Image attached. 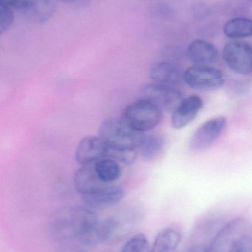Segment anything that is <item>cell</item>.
Wrapping results in <instances>:
<instances>
[{
	"label": "cell",
	"mask_w": 252,
	"mask_h": 252,
	"mask_svg": "<svg viewBox=\"0 0 252 252\" xmlns=\"http://www.w3.org/2000/svg\"><path fill=\"white\" fill-rule=\"evenodd\" d=\"M101 221L93 210L72 207L61 213L52 223L55 239L63 246L64 252H85L104 243Z\"/></svg>",
	"instance_id": "6da1fadb"
},
{
	"label": "cell",
	"mask_w": 252,
	"mask_h": 252,
	"mask_svg": "<svg viewBox=\"0 0 252 252\" xmlns=\"http://www.w3.org/2000/svg\"><path fill=\"white\" fill-rule=\"evenodd\" d=\"M121 119L131 128L139 133L149 131L162 121V111L153 103L139 99L123 110Z\"/></svg>",
	"instance_id": "7a4b0ae2"
},
{
	"label": "cell",
	"mask_w": 252,
	"mask_h": 252,
	"mask_svg": "<svg viewBox=\"0 0 252 252\" xmlns=\"http://www.w3.org/2000/svg\"><path fill=\"white\" fill-rule=\"evenodd\" d=\"M99 136L109 146L136 148L144 133L133 130L121 118H108L101 124Z\"/></svg>",
	"instance_id": "3957f363"
},
{
	"label": "cell",
	"mask_w": 252,
	"mask_h": 252,
	"mask_svg": "<svg viewBox=\"0 0 252 252\" xmlns=\"http://www.w3.org/2000/svg\"><path fill=\"white\" fill-rule=\"evenodd\" d=\"M140 99L148 100L158 106L161 111L173 113L183 100L177 89L169 86L152 83L142 87Z\"/></svg>",
	"instance_id": "277c9868"
},
{
	"label": "cell",
	"mask_w": 252,
	"mask_h": 252,
	"mask_svg": "<svg viewBox=\"0 0 252 252\" xmlns=\"http://www.w3.org/2000/svg\"><path fill=\"white\" fill-rule=\"evenodd\" d=\"M183 80L194 90L213 91L224 84L223 72L210 66L195 65L183 73Z\"/></svg>",
	"instance_id": "5b68a950"
},
{
	"label": "cell",
	"mask_w": 252,
	"mask_h": 252,
	"mask_svg": "<svg viewBox=\"0 0 252 252\" xmlns=\"http://www.w3.org/2000/svg\"><path fill=\"white\" fill-rule=\"evenodd\" d=\"M223 61L226 66L240 75L252 72V47L244 41L228 43L223 49Z\"/></svg>",
	"instance_id": "8992f818"
},
{
	"label": "cell",
	"mask_w": 252,
	"mask_h": 252,
	"mask_svg": "<svg viewBox=\"0 0 252 252\" xmlns=\"http://www.w3.org/2000/svg\"><path fill=\"white\" fill-rule=\"evenodd\" d=\"M247 227L244 219L230 220L215 235L208 248L209 252H231L240 238L246 235Z\"/></svg>",
	"instance_id": "52a82bcc"
},
{
	"label": "cell",
	"mask_w": 252,
	"mask_h": 252,
	"mask_svg": "<svg viewBox=\"0 0 252 252\" xmlns=\"http://www.w3.org/2000/svg\"><path fill=\"white\" fill-rule=\"evenodd\" d=\"M16 11L36 22H44L54 12L53 0H0Z\"/></svg>",
	"instance_id": "ba28073f"
},
{
	"label": "cell",
	"mask_w": 252,
	"mask_h": 252,
	"mask_svg": "<svg viewBox=\"0 0 252 252\" xmlns=\"http://www.w3.org/2000/svg\"><path fill=\"white\" fill-rule=\"evenodd\" d=\"M226 126L223 117L213 118L202 124L191 137L189 147L192 151H200L211 146L219 137Z\"/></svg>",
	"instance_id": "9c48e42d"
},
{
	"label": "cell",
	"mask_w": 252,
	"mask_h": 252,
	"mask_svg": "<svg viewBox=\"0 0 252 252\" xmlns=\"http://www.w3.org/2000/svg\"><path fill=\"white\" fill-rule=\"evenodd\" d=\"M108 145L100 136H86L77 145L75 158L80 165L93 164L101 158H106Z\"/></svg>",
	"instance_id": "30bf717a"
},
{
	"label": "cell",
	"mask_w": 252,
	"mask_h": 252,
	"mask_svg": "<svg viewBox=\"0 0 252 252\" xmlns=\"http://www.w3.org/2000/svg\"><path fill=\"white\" fill-rule=\"evenodd\" d=\"M124 196L123 188L118 186H108L81 197L83 206L93 210H104L112 207L122 200Z\"/></svg>",
	"instance_id": "8fae6325"
},
{
	"label": "cell",
	"mask_w": 252,
	"mask_h": 252,
	"mask_svg": "<svg viewBox=\"0 0 252 252\" xmlns=\"http://www.w3.org/2000/svg\"><path fill=\"white\" fill-rule=\"evenodd\" d=\"M202 99L191 95L183 99L172 115L171 124L176 129H181L189 125L196 118L203 107Z\"/></svg>",
	"instance_id": "7c38bea8"
},
{
	"label": "cell",
	"mask_w": 252,
	"mask_h": 252,
	"mask_svg": "<svg viewBox=\"0 0 252 252\" xmlns=\"http://www.w3.org/2000/svg\"><path fill=\"white\" fill-rule=\"evenodd\" d=\"M73 185L75 190L81 195L91 193L108 185L104 183L98 176L94 163L81 166L75 172Z\"/></svg>",
	"instance_id": "4fadbf2b"
},
{
	"label": "cell",
	"mask_w": 252,
	"mask_h": 252,
	"mask_svg": "<svg viewBox=\"0 0 252 252\" xmlns=\"http://www.w3.org/2000/svg\"><path fill=\"white\" fill-rule=\"evenodd\" d=\"M187 55L189 60L195 65L209 66L217 60L218 50L209 41L196 39L188 46Z\"/></svg>",
	"instance_id": "5bb4252c"
},
{
	"label": "cell",
	"mask_w": 252,
	"mask_h": 252,
	"mask_svg": "<svg viewBox=\"0 0 252 252\" xmlns=\"http://www.w3.org/2000/svg\"><path fill=\"white\" fill-rule=\"evenodd\" d=\"M149 77L154 83L174 87L183 80L179 67L168 62H159L154 63L149 69Z\"/></svg>",
	"instance_id": "9a60e30c"
},
{
	"label": "cell",
	"mask_w": 252,
	"mask_h": 252,
	"mask_svg": "<svg viewBox=\"0 0 252 252\" xmlns=\"http://www.w3.org/2000/svg\"><path fill=\"white\" fill-rule=\"evenodd\" d=\"M181 239V234L176 228H165L157 235L149 252H179Z\"/></svg>",
	"instance_id": "2e32d148"
},
{
	"label": "cell",
	"mask_w": 252,
	"mask_h": 252,
	"mask_svg": "<svg viewBox=\"0 0 252 252\" xmlns=\"http://www.w3.org/2000/svg\"><path fill=\"white\" fill-rule=\"evenodd\" d=\"M223 32L231 39H243L252 35V19L247 17H235L223 25Z\"/></svg>",
	"instance_id": "e0dca14e"
},
{
	"label": "cell",
	"mask_w": 252,
	"mask_h": 252,
	"mask_svg": "<svg viewBox=\"0 0 252 252\" xmlns=\"http://www.w3.org/2000/svg\"><path fill=\"white\" fill-rule=\"evenodd\" d=\"M162 138L155 134H142L137 146V151L145 159H152L161 154L164 148Z\"/></svg>",
	"instance_id": "ac0fdd59"
},
{
	"label": "cell",
	"mask_w": 252,
	"mask_h": 252,
	"mask_svg": "<svg viewBox=\"0 0 252 252\" xmlns=\"http://www.w3.org/2000/svg\"><path fill=\"white\" fill-rule=\"evenodd\" d=\"M98 176L104 183L109 185L118 180L121 175V168L118 161L109 158H103L94 163Z\"/></svg>",
	"instance_id": "d6986e66"
},
{
	"label": "cell",
	"mask_w": 252,
	"mask_h": 252,
	"mask_svg": "<svg viewBox=\"0 0 252 252\" xmlns=\"http://www.w3.org/2000/svg\"><path fill=\"white\" fill-rule=\"evenodd\" d=\"M138 154L136 148H117L108 145L106 158H112L118 162L131 164L137 158Z\"/></svg>",
	"instance_id": "ffe728a7"
},
{
	"label": "cell",
	"mask_w": 252,
	"mask_h": 252,
	"mask_svg": "<svg viewBox=\"0 0 252 252\" xmlns=\"http://www.w3.org/2000/svg\"><path fill=\"white\" fill-rule=\"evenodd\" d=\"M149 241L144 234H138L130 238L120 252H149Z\"/></svg>",
	"instance_id": "44dd1931"
},
{
	"label": "cell",
	"mask_w": 252,
	"mask_h": 252,
	"mask_svg": "<svg viewBox=\"0 0 252 252\" xmlns=\"http://www.w3.org/2000/svg\"><path fill=\"white\" fill-rule=\"evenodd\" d=\"M13 9L6 4L0 3V32L4 33L13 25L14 21Z\"/></svg>",
	"instance_id": "7402d4cb"
},
{
	"label": "cell",
	"mask_w": 252,
	"mask_h": 252,
	"mask_svg": "<svg viewBox=\"0 0 252 252\" xmlns=\"http://www.w3.org/2000/svg\"><path fill=\"white\" fill-rule=\"evenodd\" d=\"M231 252H252V238L249 235H244L235 244Z\"/></svg>",
	"instance_id": "603a6c76"
},
{
	"label": "cell",
	"mask_w": 252,
	"mask_h": 252,
	"mask_svg": "<svg viewBox=\"0 0 252 252\" xmlns=\"http://www.w3.org/2000/svg\"><path fill=\"white\" fill-rule=\"evenodd\" d=\"M185 252H209V250L202 244H195L189 247Z\"/></svg>",
	"instance_id": "cb8c5ba5"
},
{
	"label": "cell",
	"mask_w": 252,
	"mask_h": 252,
	"mask_svg": "<svg viewBox=\"0 0 252 252\" xmlns=\"http://www.w3.org/2000/svg\"><path fill=\"white\" fill-rule=\"evenodd\" d=\"M56 1H62V2H73L76 0H56Z\"/></svg>",
	"instance_id": "d4e9b609"
}]
</instances>
